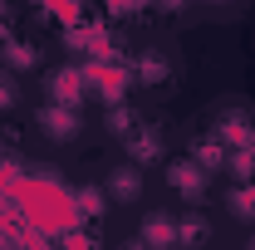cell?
Masks as SVG:
<instances>
[{
  "instance_id": "obj_1",
  "label": "cell",
  "mask_w": 255,
  "mask_h": 250,
  "mask_svg": "<svg viewBox=\"0 0 255 250\" xmlns=\"http://www.w3.org/2000/svg\"><path fill=\"white\" fill-rule=\"evenodd\" d=\"M0 196L15 206V216H20V221H30L34 231H44V236H64V231L84 226V211H79L74 191L64 187V182H54V177L15 172L10 187L0 191Z\"/></svg>"
},
{
  "instance_id": "obj_2",
  "label": "cell",
  "mask_w": 255,
  "mask_h": 250,
  "mask_svg": "<svg viewBox=\"0 0 255 250\" xmlns=\"http://www.w3.org/2000/svg\"><path fill=\"white\" fill-rule=\"evenodd\" d=\"M84 79L103 103H123L128 89H132V64H123L118 54H89L84 64Z\"/></svg>"
},
{
  "instance_id": "obj_3",
  "label": "cell",
  "mask_w": 255,
  "mask_h": 250,
  "mask_svg": "<svg viewBox=\"0 0 255 250\" xmlns=\"http://www.w3.org/2000/svg\"><path fill=\"white\" fill-rule=\"evenodd\" d=\"M167 187L177 191L182 201H206V187H211V172L201 167V162H177V167H167Z\"/></svg>"
},
{
  "instance_id": "obj_4",
  "label": "cell",
  "mask_w": 255,
  "mask_h": 250,
  "mask_svg": "<svg viewBox=\"0 0 255 250\" xmlns=\"http://www.w3.org/2000/svg\"><path fill=\"white\" fill-rule=\"evenodd\" d=\"M39 127H44V137H54V142H74V132H79V108H74V103H59V98H44Z\"/></svg>"
},
{
  "instance_id": "obj_5",
  "label": "cell",
  "mask_w": 255,
  "mask_h": 250,
  "mask_svg": "<svg viewBox=\"0 0 255 250\" xmlns=\"http://www.w3.org/2000/svg\"><path fill=\"white\" fill-rule=\"evenodd\" d=\"M44 84H49V98H59V103H74V108H79V103H84V94H89L84 64H59V69H54Z\"/></svg>"
},
{
  "instance_id": "obj_6",
  "label": "cell",
  "mask_w": 255,
  "mask_h": 250,
  "mask_svg": "<svg viewBox=\"0 0 255 250\" xmlns=\"http://www.w3.org/2000/svg\"><path fill=\"white\" fill-rule=\"evenodd\" d=\"M216 137H221L226 147H255V123L241 108H231V113H221V123H216Z\"/></svg>"
},
{
  "instance_id": "obj_7",
  "label": "cell",
  "mask_w": 255,
  "mask_h": 250,
  "mask_svg": "<svg viewBox=\"0 0 255 250\" xmlns=\"http://www.w3.org/2000/svg\"><path fill=\"white\" fill-rule=\"evenodd\" d=\"M0 64H10V69H39V44H30V39H15V34H5L0 39Z\"/></svg>"
},
{
  "instance_id": "obj_8",
  "label": "cell",
  "mask_w": 255,
  "mask_h": 250,
  "mask_svg": "<svg viewBox=\"0 0 255 250\" xmlns=\"http://www.w3.org/2000/svg\"><path fill=\"white\" fill-rule=\"evenodd\" d=\"M142 196V172L137 167H113L108 172V201H137Z\"/></svg>"
},
{
  "instance_id": "obj_9",
  "label": "cell",
  "mask_w": 255,
  "mask_h": 250,
  "mask_svg": "<svg viewBox=\"0 0 255 250\" xmlns=\"http://www.w3.org/2000/svg\"><path fill=\"white\" fill-rule=\"evenodd\" d=\"M226 157H231V147H226L216 132H211V137H201V142H191V162H201L206 172H221Z\"/></svg>"
},
{
  "instance_id": "obj_10",
  "label": "cell",
  "mask_w": 255,
  "mask_h": 250,
  "mask_svg": "<svg viewBox=\"0 0 255 250\" xmlns=\"http://www.w3.org/2000/svg\"><path fill=\"white\" fill-rule=\"evenodd\" d=\"M142 241H147V246H172V241H177V221L162 216V211H147V221H142Z\"/></svg>"
},
{
  "instance_id": "obj_11",
  "label": "cell",
  "mask_w": 255,
  "mask_h": 250,
  "mask_svg": "<svg viewBox=\"0 0 255 250\" xmlns=\"http://www.w3.org/2000/svg\"><path fill=\"white\" fill-rule=\"evenodd\" d=\"M128 152L137 157V162H152V157H162V142L152 127H137V132H128Z\"/></svg>"
},
{
  "instance_id": "obj_12",
  "label": "cell",
  "mask_w": 255,
  "mask_h": 250,
  "mask_svg": "<svg viewBox=\"0 0 255 250\" xmlns=\"http://www.w3.org/2000/svg\"><path fill=\"white\" fill-rule=\"evenodd\" d=\"M74 201H79L84 221H98V216H108V196H103L98 187H79V191H74Z\"/></svg>"
},
{
  "instance_id": "obj_13",
  "label": "cell",
  "mask_w": 255,
  "mask_h": 250,
  "mask_svg": "<svg viewBox=\"0 0 255 250\" xmlns=\"http://www.w3.org/2000/svg\"><path fill=\"white\" fill-rule=\"evenodd\" d=\"M226 206H231V216H236V221H255V187H251V182H241V187L231 191Z\"/></svg>"
},
{
  "instance_id": "obj_14",
  "label": "cell",
  "mask_w": 255,
  "mask_h": 250,
  "mask_svg": "<svg viewBox=\"0 0 255 250\" xmlns=\"http://www.w3.org/2000/svg\"><path fill=\"white\" fill-rule=\"evenodd\" d=\"M34 5L49 10L59 25H79V20H84V15H79V0H34Z\"/></svg>"
},
{
  "instance_id": "obj_15",
  "label": "cell",
  "mask_w": 255,
  "mask_h": 250,
  "mask_svg": "<svg viewBox=\"0 0 255 250\" xmlns=\"http://www.w3.org/2000/svg\"><path fill=\"white\" fill-rule=\"evenodd\" d=\"M108 127H113V137H128V132L137 127L132 108H123V103H108Z\"/></svg>"
},
{
  "instance_id": "obj_16",
  "label": "cell",
  "mask_w": 255,
  "mask_h": 250,
  "mask_svg": "<svg viewBox=\"0 0 255 250\" xmlns=\"http://www.w3.org/2000/svg\"><path fill=\"white\" fill-rule=\"evenodd\" d=\"M15 108V74H10V64H0V113H10Z\"/></svg>"
},
{
  "instance_id": "obj_17",
  "label": "cell",
  "mask_w": 255,
  "mask_h": 250,
  "mask_svg": "<svg viewBox=\"0 0 255 250\" xmlns=\"http://www.w3.org/2000/svg\"><path fill=\"white\" fill-rule=\"evenodd\" d=\"M201 236H211V226L201 216H187L182 226H177V241H201Z\"/></svg>"
},
{
  "instance_id": "obj_18",
  "label": "cell",
  "mask_w": 255,
  "mask_h": 250,
  "mask_svg": "<svg viewBox=\"0 0 255 250\" xmlns=\"http://www.w3.org/2000/svg\"><path fill=\"white\" fill-rule=\"evenodd\" d=\"M137 79H142V84H162V79H167V69H162L157 59H142V64H137Z\"/></svg>"
},
{
  "instance_id": "obj_19",
  "label": "cell",
  "mask_w": 255,
  "mask_h": 250,
  "mask_svg": "<svg viewBox=\"0 0 255 250\" xmlns=\"http://www.w3.org/2000/svg\"><path fill=\"white\" fill-rule=\"evenodd\" d=\"M132 10H137V0H108V15H113V20H123Z\"/></svg>"
},
{
  "instance_id": "obj_20",
  "label": "cell",
  "mask_w": 255,
  "mask_h": 250,
  "mask_svg": "<svg viewBox=\"0 0 255 250\" xmlns=\"http://www.w3.org/2000/svg\"><path fill=\"white\" fill-rule=\"evenodd\" d=\"M167 5H177V0H167Z\"/></svg>"
}]
</instances>
